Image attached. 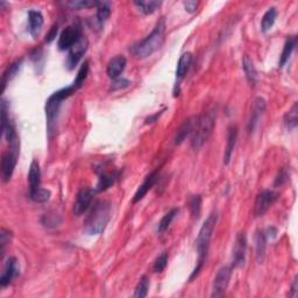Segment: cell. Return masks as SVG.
Here are the masks:
<instances>
[{
    "mask_svg": "<svg viewBox=\"0 0 298 298\" xmlns=\"http://www.w3.org/2000/svg\"><path fill=\"white\" fill-rule=\"evenodd\" d=\"M238 133H239V129H238L237 125H231L230 127H228L226 148H225V154H224V163L225 164H228L231 162V158H232L234 148H236Z\"/></svg>",
    "mask_w": 298,
    "mask_h": 298,
    "instance_id": "18",
    "label": "cell"
},
{
    "mask_svg": "<svg viewBox=\"0 0 298 298\" xmlns=\"http://www.w3.org/2000/svg\"><path fill=\"white\" fill-rule=\"evenodd\" d=\"M255 246H256V260L259 263H262L266 255V247H267V237L265 231L259 230L255 236Z\"/></svg>",
    "mask_w": 298,
    "mask_h": 298,
    "instance_id": "23",
    "label": "cell"
},
{
    "mask_svg": "<svg viewBox=\"0 0 298 298\" xmlns=\"http://www.w3.org/2000/svg\"><path fill=\"white\" fill-rule=\"evenodd\" d=\"M134 5L141 11L144 14H153L156 9L162 5V1H156V0H149V1H134Z\"/></svg>",
    "mask_w": 298,
    "mask_h": 298,
    "instance_id": "27",
    "label": "cell"
},
{
    "mask_svg": "<svg viewBox=\"0 0 298 298\" xmlns=\"http://www.w3.org/2000/svg\"><path fill=\"white\" fill-rule=\"evenodd\" d=\"M158 176H160V171H158V170H154L153 173L149 174V175L147 177H146L145 180H144V183H142V184L140 186H139L138 191L135 192L134 198H133V203H134V204H135V203L140 202L141 199L144 198L146 195H147V192L149 191V190L153 188L155 183L157 182Z\"/></svg>",
    "mask_w": 298,
    "mask_h": 298,
    "instance_id": "16",
    "label": "cell"
},
{
    "mask_svg": "<svg viewBox=\"0 0 298 298\" xmlns=\"http://www.w3.org/2000/svg\"><path fill=\"white\" fill-rule=\"evenodd\" d=\"M28 182H30V191L41 188V170L37 161L34 160L30 164V174H28Z\"/></svg>",
    "mask_w": 298,
    "mask_h": 298,
    "instance_id": "21",
    "label": "cell"
},
{
    "mask_svg": "<svg viewBox=\"0 0 298 298\" xmlns=\"http://www.w3.org/2000/svg\"><path fill=\"white\" fill-rule=\"evenodd\" d=\"M189 209L191 212V215L193 219H198L199 214H201L202 209V197L199 195L191 196L189 201Z\"/></svg>",
    "mask_w": 298,
    "mask_h": 298,
    "instance_id": "33",
    "label": "cell"
},
{
    "mask_svg": "<svg viewBox=\"0 0 298 298\" xmlns=\"http://www.w3.org/2000/svg\"><path fill=\"white\" fill-rule=\"evenodd\" d=\"M288 180V173L287 170H282L280 171V174H278L276 179H275V185L280 186L282 184H284L285 182Z\"/></svg>",
    "mask_w": 298,
    "mask_h": 298,
    "instance_id": "42",
    "label": "cell"
},
{
    "mask_svg": "<svg viewBox=\"0 0 298 298\" xmlns=\"http://www.w3.org/2000/svg\"><path fill=\"white\" fill-rule=\"evenodd\" d=\"M290 296L294 297V298L298 296V275H296V276H295L293 284H291Z\"/></svg>",
    "mask_w": 298,
    "mask_h": 298,
    "instance_id": "43",
    "label": "cell"
},
{
    "mask_svg": "<svg viewBox=\"0 0 298 298\" xmlns=\"http://www.w3.org/2000/svg\"><path fill=\"white\" fill-rule=\"evenodd\" d=\"M177 213H179V209H173V210H170L168 213L163 215V218L161 219L160 223H158V228H157L158 234H162L166 232L168 228H169L170 224L173 223L174 218L176 217Z\"/></svg>",
    "mask_w": 298,
    "mask_h": 298,
    "instance_id": "30",
    "label": "cell"
},
{
    "mask_svg": "<svg viewBox=\"0 0 298 298\" xmlns=\"http://www.w3.org/2000/svg\"><path fill=\"white\" fill-rule=\"evenodd\" d=\"M111 219V204L106 201H100L89 213L84 223V232L88 236H98L105 231Z\"/></svg>",
    "mask_w": 298,
    "mask_h": 298,
    "instance_id": "3",
    "label": "cell"
},
{
    "mask_svg": "<svg viewBox=\"0 0 298 298\" xmlns=\"http://www.w3.org/2000/svg\"><path fill=\"white\" fill-rule=\"evenodd\" d=\"M276 17H277L276 8L275 7L269 8L262 18L261 30L263 31H268L269 30H271V27L274 26V24H275V20H276Z\"/></svg>",
    "mask_w": 298,
    "mask_h": 298,
    "instance_id": "28",
    "label": "cell"
},
{
    "mask_svg": "<svg viewBox=\"0 0 298 298\" xmlns=\"http://www.w3.org/2000/svg\"><path fill=\"white\" fill-rule=\"evenodd\" d=\"M242 68L243 71H245L247 82H248L250 87H255L256 83H258V71H256L254 63L249 59L248 55L243 56Z\"/></svg>",
    "mask_w": 298,
    "mask_h": 298,
    "instance_id": "20",
    "label": "cell"
},
{
    "mask_svg": "<svg viewBox=\"0 0 298 298\" xmlns=\"http://www.w3.org/2000/svg\"><path fill=\"white\" fill-rule=\"evenodd\" d=\"M94 196V191L92 189L84 188L79 190V192L76 196V201L74 205V213L79 217V215L84 214L90 208L91 202H92Z\"/></svg>",
    "mask_w": 298,
    "mask_h": 298,
    "instance_id": "11",
    "label": "cell"
},
{
    "mask_svg": "<svg viewBox=\"0 0 298 298\" xmlns=\"http://www.w3.org/2000/svg\"><path fill=\"white\" fill-rule=\"evenodd\" d=\"M232 269V267H228V266H225V267L219 269V271L217 272V275L214 277L211 297L219 298L224 296L225 291H226L228 287V283H230Z\"/></svg>",
    "mask_w": 298,
    "mask_h": 298,
    "instance_id": "7",
    "label": "cell"
},
{
    "mask_svg": "<svg viewBox=\"0 0 298 298\" xmlns=\"http://www.w3.org/2000/svg\"><path fill=\"white\" fill-rule=\"evenodd\" d=\"M118 179H119V171L105 170L101 168L96 191H98V192L105 191V190L111 188V186L114 184V182H116Z\"/></svg>",
    "mask_w": 298,
    "mask_h": 298,
    "instance_id": "15",
    "label": "cell"
},
{
    "mask_svg": "<svg viewBox=\"0 0 298 298\" xmlns=\"http://www.w3.org/2000/svg\"><path fill=\"white\" fill-rule=\"evenodd\" d=\"M276 193L270 190H263L258 195L254 204V215L255 217H262L266 214L271 205L276 201Z\"/></svg>",
    "mask_w": 298,
    "mask_h": 298,
    "instance_id": "8",
    "label": "cell"
},
{
    "mask_svg": "<svg viewBox=\"0 0 298 298\" xmlns=\"http://www.w3.org/2000/svg\"><path fill=\"white\" fill-rule=\"evenodd\" d=\"M19 270H20V269H19L18 260L15 258H9L7 261H6L4 270H2L1 276H0V285H1L2 288L7 287V285L18 276L19 272H20Z\"/></svg>",
    "mask_w": 298,
    "mask_h": 298,
    "instance_id": "13",
    "label": "cell"
},
{
    "mask_svg": "<svg viewBox=\"0 0 298 298\" xmlns=\"http://www.w3.org/2000/svg\"><path fill=\"white\" fill-rule=\"evenodd\" d=\"M12 240V232H9V231L5 230V228H1V231H0V253H1V255H0V259H4V254H5V249L6 247L9 242H11Z\"/></svg>",
    "mask_w": 298,
    "mask_h": 298,
    "instance_id": "36",
    "label": "cell"
},
{
    "mask_svg": "<svg viewBox=\"0 0 298 298\" xmlns=\"http://www.w3.org/2000/svg\"><path fill=\"white\" fill-rule=\"evenodd\" d=\"M265 234H266V237H267V239H268V238H270V239H274V238L277 236V230L275 227H269L268 230L265 232Z\"/></svg>",
    "mask_w": 298,
    "mask_h": 298,
    "instance_id": "45",
    "label": "cell"
},
{
    "mask_svg": "<svg viewBox=\"0 0 298 298\" xmlns=\"http://www.w3.org/2000/svg\"><path fill=\"white\" fill-rule=\"evenodd\" d=\"M162 112H163V111H160V113H158V112H157V113H155V114H154V116H150V117H148V118H147V119H146V123H151V122L156 121V120H157V118H158V117H160V116H161V114H162Z\"/></svg>",
    "mask_w": 298,
    "mask_h": 298,
    "instance_id": "46",
    "label": "cell"
},
{
    "mask_svg": "<svg viewBox=\"0 0 298 298\" xmlns=\"http://www.w3.org/2000/svg\"><path fill=\"white\" fill-rule=\"evenodd\" d=\"M247 250V237L245 232H239L237 236L236 242L233 247V261L232 268L241 267L246 260Z\"/></svg>",
    "mask_w": 298,
    "mask_h": 298,
    "instance_id": "9",
    "label": "cell"
},
{
    "mask_svg": "<svg viewBox=\"0 0 298 298\" xmlns=\"http://www.w3.org/2000/svg\"><path fill=\"white\" fill-rule=\"evenodd\" d=\"M193 123H195V118H189L180 125V127L179 131H177L175 136V145H180L185 140L186 136L191 135Z\"/></svg>",
    "mask_w": 298,
    "mask_h": 298,
    "instance_id": "24",
    "label": "cell"
},
{
    "mask_svg": "<svg viewBox=\"0 0 298 298\" xmlns=\"http://www.w3.org/2000/svg\"><path fill=\"white\" fill-rule=\"evenodd\" d=\"M89 47V41L87 36L83 35L76 42L74 46L69 49V56H68V65L69 69H74L77 63L81 61L82 57L87 53Z\"/></svg>",
    "mask_w": 298,
    "mask_h": 298,
    "instance_id": "12",
    "label": "cell"
},
{
    "mask_svg": "<svg viewBox=\"0 0 298 298\" xmlns=\"http://www.w3.org/2000/svg\"><path fill=\"white\" fill-rule=\"evenodd\" d=\"M297 44V37L296 36H290L288 37L287 41H285L284 47H283V52H282V55L280 57V68L285 65V63L289 61L291 54L296 48Z\"/></svg>",
    "mask_w": 298,
    "mask_h": 298,
    "instance_id": "26",
    "label": "cell"
},
{
    "mask_svg": "<svg viewBox=\"0 0 298 298\" xmlns=\"http://www.w3.org/2000/svg\"><path fill=\"white\" fill-rule=\"evenodd\" d=\"M149 285H150V282H149L148 276L144 275L139 281L138 285L135 288V293H134V297L135 298H144L148 295V290H149Z\"/></svg>",
    "mask_w": 298,
    "mask_h": 298,
    "instance_id": "32",
    "label": "cell"
},
{
    "mask_svg": "<svg viewBox=\"0 0 298 298\" xmlns=\"http://www.w3.org/2000/svg\"><path fill=\"white\" fill-rule=\"evenodd\" d=\"M57 31H59V27H57V25H55V26L52 27V30H50L48 35L46 36V42H52V41L56 37Z\"/></svg>",
    "mask_w": 298,
    "mask_h": 298,
    "instance_id": "44",
    "label": "cell"
},
{
    "mask_svg": "<svg viewBox=\"0 0 298 298\" xmlns=\"http://www.w3.org/2000/svg\"><path fill=\"white\" fill-rule=\"evenodd\" d=\"M82 36H83L82 25L77 21L62 30L61 35L59 37L57 47H59L60 50H69Z\"/></svg>",
    "mask_w": 298,
    "mask_h": 298,
    "instance_id": "6",
    "label": "cell"
},
{
    "mask_svg": "<svg viewBox=\"0 0 298 298\" xmlns=\"http://www.w3.org/2000/svg\"><path fill=\"white\" fill-rule=\"evenodd\" d=\"M183 5H184L185 11H188L189 13H193V12L197 11L199 1H195V0H186V1L183 2Z\"/></svg>",
    "mask_w": 298,
    "mask_h": 298,
    "instance_id": "41",
    "label": "cell"
},
{
    "mask_svg": "<svg viewBox=\"0 0 298 298\" xmlns=\"http://www.w3.org/2000/svg\"><path fill=\"white\" fill-rule=\"evenodd\" d=\"M266 107H267V104H266V100L261 97H258L253 103V107H252V112H250V118L248 121V132L253 133L254 129L258 126V123L261 119V117L265 114L266 112Z\"/></svg>",
    "mask_w": 298,
    "mask_h": 298,
    "instance_id": "14",
    "label": "cell"
},
{
    "mask_svg": "<svg viewBox=\"0 0 298 298\" xmlns=\"http://www.w3.org/2000/svg\"><path fill=\"white\" fill-rule=\"evenodd\" d=\"M126 64H127V61H126V57L122 55H118L113 57L112 60H110L106 68V72L109 75V77L112 79L119 78L120 74L125 70Z\"/></svg>",
    "mask_w": 298,
    "mask_h": 298,
    "instance_id": "17",
    "label": "cell"
},
{
    "mask_svg": "<svg viewBox=\"0 0 298 298\" xmlns=\"http://www.w3.org/2000/svg\"><path fill=\"white\" fill-rule=\"evenodd\" d=\"M191 62H192L191 53H184L179 57V64H177V69H176V77L179 81L184 78L185 75L188 74L190 65H191Z\"/></svg>",
    "mask_w": 298,
    "mask_h": 298,
    "instance_id": "22",
    "label": "cell"
},
{
    "mask_svg": "<svg viewBox=\"0 0 298 298\" xmlns=\"http://www.w3.org/2000/svg\"><path fill=\"white\" fill-rule=\"evenodd\" d=\"M77 89L72 84L70 87H66L64 89L54 92L46 101V117H47V126H48V133L49 136L52 138L53 133L55 131L56 127V120L59 117L60 109H61L62 101L72 96Z\"/></svg>",
    "mask_w": 298,
    "mask_h": 298,
    "instance_id": "5",
    "label": "cell"
},
{
    "mask_svg": "<svg viewBox=\"0 0 298 298\" xmlns=\"http://www.w3.org/2000/svg\"><path fill=\"white\" fill-rule=\"evenodd\" d=\"M110 14H111L110 2L99 1V4H98V6H97V14H96L98 24H99V25L104 24V22H105L107 19H109Z\"/></svg>",
    "mask_w": 298,
    "mask_h": 298,
    "instance_id": "31",
    "label": "cell"
},
{
    "mask_svg": "<svg viewBox=\"0 0 298 298\" xmlns=\"http://www.w3.org/2000/svg\"><path fill=\"white\" fill-rule=\"evenodd\" d=\"M217 219H218L217 212L215 211L212 212V213L208 217V219L204 221L201 231H199L197 241H196V245H197V253H198V262L197 266H196L195 270H193L192 274L190 275V281H192L193 278L198 276L199 272H201L203 267H204L206 260H208L211 238L212 234H213L215 224H217Z\"/></svg>",
    "mask_w": 298,
    "mask_h": 298,
    "instance_id": "1",
    "label": "cell"
},
{
    "mask_svg": "<svg viewBox=\"0 0 298 298\" xmlns=\"http://www.w3.org/2000/svg\"><path fill=\"white\" fill-rule=\"evenodd\" d=\"M215 125V110L211 109L196 117L191 132V147L193 149L201 148L211 135Z\"/></svg>",
    "mask_w": 298,
    "mask_h": 298,
    "instance_id": "4",
    "label": "cell"
},
{
    "mask_svg": "<svg viewBox=\"0 0 298 298\" xmlns=\"http://www.w3.org/2000/svg\"><path fill=\"white\" fill-rule=\"evenodd\" d=\"M30 197L35 203H46L50 198V191L47 189L39 188L34 191H30Z\"/></svg>",
    "mask_w": 298,
    "mask_h": 298,
    "instance_id": "35",
    "label": "cell"
},
{
    "mask_svg": "<svg viewBox=\"0 0 298 298\" xmlns=\"http://www.w3.org/2000/svg\"><path fill=\"white\" fill-rule=\"evenodd\" d=\"M21 64H22V59L17 60V61L12 63V64L9 65L7 69H6L4 75H2V78H1L2 91H5V89H6V87H7V84L15 77V76H17L18 71L20 70V68H21Z\"/></svg>",
    "mask_w": 298,
    "mask_h": 298,
    "instance_id": "25",
    "label": "cell"
},
{
    "mask_svg": "<svg viewBox=\"0 0 298 298\" xmlns=\"http://www.w3.org/2000/svg\"><path fill=\"white\" fill-rule=\"evenodd\" d=\"M89 69H90V65H89V61H85L83 64H82L81 69L78 70V74H77V76H76V79L74 81V83H72L75 85V88L77 89V90L83 87L85 79H87V77H88Z\"/></svg>",
    "mask_w": 298,
    "mask_h": 298,
    "instance_id": "34",
    "label": "cell"
},
{
    "mask_svg": "<svg viewBox=\"0 0 298 298\" xmlns=\"http://www.w3.org/2000/svg\"><path fill=\"white\" fill-rule=\"evenodd\" d=\"M42 224L47 227H56L57 225L61 224V218L57 214H44Z\"/></svg>",
    "mask_w": 298,
    "mask_h": 298,
    "instance_id": "39",
    "label": "cell"
},
{
    "mask_svg": "<svg viewBox=\"0 0 298 298\" xmlns=\"http://www.w3.org/2000/svg\"><path fill=\"white\" fill-rule=\"evenodd\" d=\"M19 156V151L8 149L6 153L2 155L1 160V176L4 182H8L13 175L15 166H17V161Z\"/></svg>",
    "mask_w": 298,
    "mask_h": 298,
    "instance_id": "10",
    "label": "cell"
},
{
    "mask_svg": "<svg viewBox=\"0 0 298 298\" xmlns=\"http://www.w3.org/2000/svg\"><path fill=\"white\" fill-rule=\"evenodd\" d=\"M168 259H169V256H168V253H162L158 258L156 259V261L154 263V271L155 272H162L164 269H166L167 265H168Z\"/></svg>",
    "mask_w": 298,
    "mask_h": 298,
    "instance_id": "38",
    "label": "cell"
},
{
    "mask_svg": "<svg viewBox=\"0 0 298 298\" xmlns=\"http://www.w3.org/2000/svg\"><path fill=\"white\" fill-rule=\"evenodd\" d=\"M166 33V19L161 18L149 35L133 47L132 53L136 59H147L161 48Z\"/></svg>",
    "mask_w": 298,
    "mask_h": 298,
    "instance_id": "2",
    "label": "cell"
},
{
    "mask_svg": "<svg viewBox=\"0 0 298 298\" xmlns=\"http://www.w3.org/2000/svg\"><path fill=\"white\" fill-rule=\"evenodd\" d=\"M298 123V107L297 103L294 104V106L288 111L284 116V125L288 129H295Z\"/></svg>",
    "mask_w": 298,
    "mask_h": 298,
    "instance_id": "29",
    "label": "cell"
},
{
    "mask_svg": "<svg viewBox=\"0 0 298 298\" xmlns=\"http://www.w3.org/2000/svg\"><path fill=\"white\" fill-rule=\"evenodd\" d=\"M98 4H99V1H93V0H76V1L68 2V5L75 9L97 7Z\"/></svg>",
    "mask_w": 298,
    "mask_h": 298,
    "instance_id": "37",
    "label": "cell"
},
{
    "mask_svg": "<svg viewBox=\"0 0 298 298\" xmlns=\"http://www.w3.org/2000/svg\"><path fill=\"white\" fill-rule=\"evenodd\" d=\"M129 84H131V82H129L128 79H126V78L113 79L112 84H111L110 90H112V91L120 90V89H125V88L129 87Z\"/></svg>",
    "mask_w": 298,
    "mask_h": 298,
    "instance_id": "40",
    "label": "cell"
},
{
    "mask_svg": "<svg viewBox=\"0 0 298 298\" xmlns=\"http://www.w3.org/2000/svg\"><path fill=\"white\" fill-rule=\"evenodd\" d=\"M43 26V15L40 11L30 9L28 12V30L31 36H37L40 34L41 28Z\"/></svg>",
    "mask_w": 298,
    "mask_h": 298,
    "instance_id": "19",
    "label": "cell"
}]
</instances>
